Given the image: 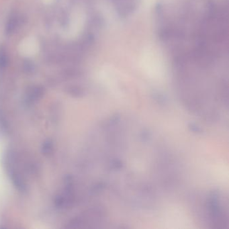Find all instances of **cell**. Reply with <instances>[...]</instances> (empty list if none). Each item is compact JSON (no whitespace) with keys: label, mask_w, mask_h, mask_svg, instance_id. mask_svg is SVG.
<instances>
[{"label":"cell","mask_w":229,"mask_h":229,"mask_svg":"<svg viewBox=\"0 0 229 229\" xmlns=\"http://www.w3.org/2000/svg\"><path fill=\"white\" fill-rule=\"evenodd\" d=\"M16 17L17 16H12V18L11 17L10 19L8 20L6 26V32L8 34H11L16 28L18 22V18Z\"/></svg>","instance_id":"obj_1"},{"label":"cell","mask_w":229,"mask_h":229,"mask_svg":"<svg viewBox=\"0 0 229 229\" xmlns=\"http://www.w3.org/2000/svg\"><path fill=\"white\" fill-rule=\"evenodd\" d=\"M190 128H191V130H192L193 132H202V130H201V128L200 127H197V126L194 125V124H191Z\"/></svg>","instance_id":"obj_2"}]
</instances>
